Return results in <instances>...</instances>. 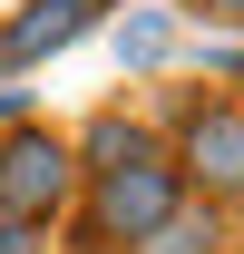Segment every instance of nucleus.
Returning <instances> with one entry per match:
<instances>
[{
	"label": "nucleus",
	"instance_id": "nucleus-2",
	"mask_svg": "<svg viewBox=\"0 0 244 254\" xmlns=\"http://www.w3.org/2000/svg\"><path fill=\"white\" fill-rule=\"evenodd\" d=\"M166 157H176L185 195L195 205H244V98H195L176 108V137H166Z\"/></svg>",
	"mask_w": 244,
	"mask_h": 254
},
{
	"label": "nucleus",
	"instance_id": "nucleus-11",
	"mask_svg": "<svg viewBox=\"0 0 244 254\" xmlns=\"http://www.w3.org/2000/svg\"><path fill=\"white\" fill-rule=\"evenodd\" d=\"M98 10H108V0H98Z\"/></svg>",
	"mask_w": 244,
	"mask_h": 254
},
{
	"label": "nucleus",
	"instance_id": "nucleus-9",
	"mask_svg": "<svg viewBox=\"0 0 244 254\" xmlns=\"http://www.w3.org/2000/svg\"><path fill=\"white\" fill-rule=\"evenodd\" d=\"M10 127H30V88H0V137Z\"/></svg>",
	"mask_w": 244,
	"mask_h": 254
},
{
	"label": "nucleus",
	"instance_id": "nucleus-10",
	"mask_svg": "<svg viewBox=\"0 0 244 254\" xmlns=\"http://www.w3.org/2000/svg\"><path fill=\"white\" fill-rule=\"evenodd\" d=\"M0 254H39V225H10V215H0Z\"/></svg>",
	"mask_w": 244,
	"mask_h": 254
},
{
	"label": "nucleus",
	"instance_id": "nucleus-4",
	"mask_svg": "<svg viewBox=\"0 0 244 254\" xmlns=\"http://www.w3.org/2000/svg\"><path fill=\"white\" fill-rule=\"evenodd\" d=\"M98 30V0H30L10 30H0V68H39L49 49H68V39Z\"/></svg>",
	"mask_w": 244,
	"mask_h": 254
},
{
	"label": "nucleus",
	"instance_id": "nucleus-5",
	"mask_svg": "<svg viewBox=\"0 0 244 254\" xmlns=\"http://www.w3.org/2000/svg\"><path fill=\"white\" fill-rule=\"evenodd\" d=\"M137 147H156V137H147L137 118H127V108H98V118L78 127V137H68V157H78V176H98V166H127Z\"/></svg>",
	"mask_w": 244,
	"mask_h": 254
},
{
	"label": "nucleus",
	"instance_id": "nucleus-3",
	"mask_svg": "<svg viewBox=\"0 0 244 254\" xmlns=\"http://www.w3.org/2000/svg\"><path fill=\"white\" fill-rule=\"evenodd\" d=\"M68 205H78V157H68V137L59 127H10V137H0V215L49 235Z\"/></svg>",
	"mask_w": 244,
	"mask_h": 254
},
{
	"label": "nucleus",
	"instance_id": "nucleus-7",
	"mask_svg": "<svg viewBox=\"0 0 244 254\" xmlns=\"http://www.w3.org/2000/svg\"><path fill=\"white\" fill-rule=\"evenodd\" d=\"M118 59H127V68H156V59H166V20H156V10L118 20Z\"/></svg>",
	"mask_w": 244,
	"mask_h": 254
},
{
	"label": "nucleus",
	"instance_id": "nucleus-6",
	"mask_svg": "<svg viewBox=\"0 0 244 254\" xmlns=\"http://www.w3.org/2000/svg\"><path fill=\"white\" fill-rule=\"evenodd\" d=\"M127 254H225V215H215V205H195V195H185L176 215L156 225L147 245H127Z\"/></svg>",
	"mask_w": 244,
	"mask_h": 254
},
{
	"label": "nucleus",
	"instance_id": "nucleus-1",
	"mask_svg": "<svg viewBox=\"0 0 244 254\" xmlns=\"http://www.w3.org/2000/svg\"><path fill=\"white\" fill-rule=\"evenodd\" d=\"M88 186V215H78V245L88 254H118V245H147L156 225L185 205V176L166 147H137L127 166H98V176H78Z\"/></svg>",
	"mask_w": 244,
	"mask_h": 254
},
{
	"label": "nucleus",
	"instance_id": "nucleus-8",
	"mask_svg": "<svg viewBox=\"0 0 244 254\" xmlns=\"http://www.w3.org/2000/svg\"><path fill=\"white\" fill-rule=\"evenodd\" d=\"M195 20H225V30H244V0H185Z\"/></svg>",
	"mask_w": 244,
	"mask_h": 254
}]
</instances>
